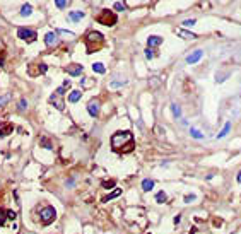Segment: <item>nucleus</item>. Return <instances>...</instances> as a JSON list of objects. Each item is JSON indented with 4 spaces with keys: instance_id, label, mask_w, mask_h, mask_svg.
Listing matches in <instances>:
<instances>
[{
    "instance_id": "41",
    "label": "nucleus",
    "mask_w": 241,
    "mask_h": 234,
    "mask_svg": "<svg viewBox=\"0 0 241 234\" xmlns=\"http://www.w3.org/2000/svg\"><path fill=\"white\" fill-rule=\"evenodd\" d=\"M173 222L176 224V226H178V224L181 222V215H180V214H178V215H176V217H174V219H173Z\"/></svg>"
},
{
    "instance_id": "19",
    "label": "nucleus",
    "mask_w": 241,
    "mask_h": 234,
    "mask_svg": "<svg viewBox=\"0 0 241 234\" xmlns=\"http://www.w3.org/2000/svg\"><path fill=\"white\" fill-rule=\"evenodd\" d=\"M82 98V91H72L69 94V102H77Z\"/></svg>"
},
{
    "instance_id": "29",
    "label": "nucleus",
    "mask_w": 241,
    "mask_h": 234,
    "mask_svg": "<svg viewBox=\"0 0 241 234\" xmlns=\"http://www.w3.org/2000/svg\"><path fill=\"white\" fill-rule=\"evenodd\" d=\"M5 220H7V210L0 209V227L5 224Z\"/></svg>"
},
{
    "instance_id": "24",
    "label": "nucleus",
    "mask_w": 241,
    "mask_h": 234,
    "mask_svg": "<svg viewBox=\"0 0 241 234\" xmlns=\"http://www.w3.org/2000/svg\"><path fill=\"white\" fill-rule=\"evenodd\" d=\"M190 135H192L193 139H197V140L204 139V133H202L200 130H197V128H190Z\"/></svg>"
},
{
    "instance_id": "6",
    "label": "nucleus",
    "mask_w": 241,
    "mask_h": 234,
    "mask_svg": "<svg viewBox=\"0 0 241 234\" xmlns=\"http://www.w3.org/2000/svg\"><path fill=\"white\" fill-rule=\"evenodd\" d=\"M50 104H53V106L56 108V110H60V111H63L65 110V102H63V99H62V96L60 94H52L50 96Z\"/></svg>"
},
{
    "instance_id": "36",
    "label": "nucleus",
    "mask_w": 241,
    "mask_h": 234,
    "mask_svg": "<svg viewBox=\"0 0 241 234\" xmlns=\"http://www.w3.org/2000/svg\"><path fill=\"white\" fill-rule=\"evenodd\" d=\"M144 53H145V58H147V60H152V58H154V51H151V48H147Z\"/></svg>"
},
{
    "instance_id": "4",
    "label": "nucleus",
    "mask_w": 241,
    "mask_h": 234,
    "mask_svg": "<svg viewBox=\"0 0 241 234\" xmlns=\"http://www.w3.org/2000/svg\"><path fill=\"white\" fill-rule=\"evenodd\" d=\"M55 219H56L55 207L46 205V207H43V209H41V224H43V226H50V224H52Z\"/></svg>"
},
{
    "instance_id": "20",
    "label": "nucleus",
    "mask_w": 241,
    "mask_h": 234,
    "mask_svg": "<svg viewBox=\"0 0 241 234\" xmlns=\"http://www.w3.org/2000/svg\"><path fill=\"white\" fill-rule=\"evenodd\" d=\"M229 130H231V121H227V123L224 125L222 130H221V132L217 133V139H224V137H226L227 133H229Z\"/></svg>"
},
{
    "instance_id": "31",
    "label": "nucleus",
    "mask_w": 241,
    "mask_h": 234,
    "mask_svg": "<svg viewBox=\"0 0 241 234\" xmlns=\"http://www.w3.org/2000/svg\"><path fill=\"white\" fill-rule=\"evenodd\" d=\"M26 108H27V101L23 98L21 101H19V104H17V110H19V111H24Z\"/></svg>"
},
{
    "instance_id": "38",
    "label": "nucleus",
    "mask_w": 241,
    "mask_h": 234,
    "mask_svg": "<svg viewBox=\"0 0 241 234\" xmlns=\"http://www.w3.org/2000/svg\"><path fill=\"white\" fill-rule=\"evenodd\" d=\"M15 217H17V214L14 210H7V219H15Z\"/></svg>"
},
{
    "instance_id": "30",
    "label": "nucleus",
    "mask_w": 241,
    "mask_h": 234,
    "mask_svg": "<svg viewBox=\"0 0 241 234\" xmlns=\"http://www.w3.org/2000/svg\"><path fill=\"white\" fill-rule=\"evenodd\" d=\"M10 98L12 96L10 94H4V96H0V106H5L9 101H10Z\"/></svg>"
},
{
    "instance_id": "10",
    "label": "nucleus",
    "mask_w": 241,
    "mask_h": 234,
    "mask_svg": "<svg viewBox=\"0 0 241 234\" xmlns=\"http://www.w3.org/2000/svg\"><path fill=\"white\" fill-rule=\"evenodd\" d=\"M45 43H46V46H56V44H58V36H56V33H46Z\"/></svg>"
},
{
    "instance_id": "39",
    "label": "nucleus",
    "mask_w": 241,
    "mask_h": 234,
    "mask_svg": "<svg viewBox=\"0 0 241 234\" xmlns=\"http://www.w3.org/2000/svg\"><path fill=\"white\" fill-rule=\"evenodd\" d=\"M156 132H157V135H159V137H163L166 130H163V127H159V125H157V127H156Z\"/></svg>"
},
{
    "instance_id": "5",
    "label": "nucleus",
    "mask_w": 241,
    "mask_h": 234,
    "mask_svg": "<svg viewBox=\"0 0 241 234\" xmlns=\"http://www.w3.org/2000/svg\"><path fill=\"white\" fill-rule=\"evenodd\" d=\"M17 36L21 38L23 41H27V43H33L36 41L38 38V33L34 29H27V27H19L17 29Z\"/></svg>"
},
{
    "instance_id": "28",
    "label": "nucleus",
    "mask_w": 241,
    "mask_h": 234,
    "mask_svg": "<svg viewBox=\"0 0 241 234\" xmlns=\"http://www.w3.org/2000/svg\"><path fill=\"white\" fill-rule=\"evenodd\" d=\"M195 200H197V195H195V193L185 195V198H183V202H185V203H193Z\"/></svg>"
},
{
    "instance_id": "37",
    "label": "nucleus",
    "mask_w": 241,
    "mask_h": 234,
    "mask_svg": "<svg viewBox=\"0 0 241 234\" xmlns=\"http://www.w3.org/2000/svg\"><path fill=\"white\" fill-rule=\"evenodd\" d=\"M74 183H75V179L70 178V179H67V181H65V186H67V188H74Z\"/></svg>"
},
{
    "instance_id": "23",
    "label": "nucleus",
    "mask_w": 241,
    "mask_h": 234,
    "mask_svg": "<svg viewBox=\"0 0 241 234\" xmlns=\"http://www.w3.org/2000/svg\"><path fill=\"white\" fill-rule=\"evenodd\" d=\"M115 185H116L115 179H106V181H103V183H101V186H103L104 190H113V188H115Z\"/></svg>"
},
{
    "instance_id": "11",
    "label": "nucleus",
    "mask_w": 241,
    "mask_h": 234,
    "mask_svg": "<svg viewBox=\"0 0 241 234\" xmlns=\"http://www.w3.org/2000/svg\"><path fill=\"white\" fill-rule=\"evenodd\" d=\"M84 17H85L84 10H72V12H69V19H70L72 22H79V21H82Z\"/></svg>"
},
{
    "instance_id": "17",
    "label": "nucleus",
    "mask_w": 241,
    "mask_h": 234,
    "mask_svg": "<svg viewBox=\"0 0 241 234\" xmlns=\"http://www.w3.org/2000/svg\"><path fill=\"white\" fill-rule=\"evenodd\" d=\"M154 185H156V183H154V179H144V181H142V190H144V191H151L152 190V188H154Z\"/></svg>"
},
{
    "instance_id": "21",
    "label": "nucleus",
    "mask_w": 241,
    "mask_h": 234,
    "mask_svg": "<svg viewBox=\"0 0 241 234\" xmlns=\"http://www.w3.org/2000/svg\"><path fill=\"white\" fill-rule=\"evenodd\" d=\"M93 70L96 73H104V72H106V67H104L101 62H94L93 63Z\"/></svg>"
},
{
    "instance_id": "8",
    "label": "nucleus",
    "mask_w": 241,
    "mask_h": 234,
    "mask_svg": "<svg viewBox=\"0 0 241 234\" xmlns=\"http://www.w3.org/2000/svg\"><path fill=\"white\" fill-rule=\"evenodd\" d=\"M202 56H204V50H200V48H198V50L192 51V53L186 56V63H188V65H193V63H197L198 60L202 58Z\"/></svg>"
},
{
    "instance_id": "42",
    "label": "nucleus",
    "mask_w": 241,
    "mask_h": 234,
    "mask_svg": "<svg viewBox=\"0 0 241 234\" xmlns=\"http://www.w3.org/2000/svg\"><path fill=\"white\" fill-rule=\"evenodd\" d=\"M63 87H65V89L70 87V81H63Z\"/></svg>"
},
{
    "instance_id": "25",
    "label": "nucleus",
    "mask_w": 241,
    "mask_h": 234,
    "mask_svg": "<svg viewBox=\"0 0 241 234\" xmlns=\"http://www.w3.org/2000/svg\"><path fill=\"white\" fill-rule=\"evenodd\" d=\"M39 145H41V147H45V149H50V150L53 149L52 142H50V140L46 139V137H41V139H39Z\"/></svg>"
},
{
    "instance_id": "26",
    "label": "nucleus",
    "mask_w": 241,
    "mask_h": 234,
    "mask_svg": "<svg viewBox=\"0 0 241 234\" xmlns=\"http://www.w3.org/2000/svg\"><path fill=\"white\" fill-rule=\"evenodd\" d=\"M166 200H168V195L164 193V191H157V195H156V202H157V203H164Z\"/></svg>"
},
{
    "instance_id": "18",
    "label": "nucleus",
    "mask_w": 241,
    "mask_h": 234,
    "mask_svg": "<svg viewBox=\"0 0 241 234\" xmlns=\"http://www.w3.org/2000/svg\"><path fill=\"white\" fill-rule=\"evenodd\" d=\"M171 113H173V116L178 120V118H181V108H180L176 102H171Z\"/></svg>"
},
{
    "instance_id": "22",
    "label": "nucleus",
    "mask_w": 241,
    "mask_h": 234,
    "mask_svg": "<svg viewBox=\"0 0 241 234\" xmlns=\"http://www.w3.org/2000/svg\"><path fill=\"white\" fill-rule=\"evenodd\" d=\"M227 77H229V72H226V73H222V72H215V82H217V84H222V82L226 81Z\"/></svg>"
},
{
    "instance_id": "43",
    "label": "nucleus",
    "mask_w": 241,
    "mask_h": 234,
    "mask_svg": "<svg viewBox=\"0 0 241 234\" xmlns=\"http://www.w3.org/2000/svg\"><path fill=\"white\" fill-rule=\"evenodd\" d=\"M236 179H238V181H241V171H239V173H238V176H236Z\"/></svg>"
},
{
    "instance_id": "2",
    "label": "nucleus",
    "mask_w": 241,
    "mask_h": 234,
    "mask_svg": "<svg viewBox=\"0 0 241 234\" xmlns=\"http://www.w3.org/2000/svg\"><path fill=\"white\" fill-rule=\"evenodd\" d=\"M84 44L87 53H94V51H99L101 48L104 46V36L99 33V31H89L84 38Z\"/></svg>"
},
{
    "instance_id": "13",
    "label": "nucleus",
    "mask_w": 241,
    "mask_h": 234,
    "mask_svg": "<svg viewBox=\"0 0 241 234\" xmlns=\"http://www.w3.org/2000/svg\"><path fill=\"white\" fill-rule=\"evenodd\" d=\"M161 43H163V38H161V36H156V34H152V36H149V38H147V44H149V48L159 46Z\"/></svg>"
},
{
    "instance_id": "12",
    "label": "nucleus",
    "mask_w": 241,
    "mask_h": 234,
    "mask_svg": "<svg viewBox=\"0 0 241 234\" xmlns=\"http://www.w3.org/2000/svg\"><path fill=\"white\" fill-rule=\"evenodd\" d=\"M14 132V125L12 123H5V125H0V137L4 139V137L10 135V133Z\"/></svg>"
},
{
    "instance_id": "16",
    "label": "nucleus",
    "mask_w": 241,
    "mask_h": 234,
    "mask_svg": "<svg viewBox=\"0 0 241 234\" xmlns=\"http://www.w3.org/2000/svg\"><path fill=\"white\" fill-rule=\"evenodd\" d=\"M120 195H122V190H120V188H115V190H113L110 195H106V197H103V202H110V200H113V198L120 197Z\"/></svg>"
},
{
    "instance_id": "27",
    "label": "nucleus",
    "mask_w": 241,
    "mask_h": 234,
    "mask_svg": "<svg viewBox=\"0 0 241 234\" xmlns=\"http://www.w3.org/2000/svg\"><path fill=\"white\" fill-rule=\"evenodd\" d=\"M69 4H70V0H55V5L58 9H65Z\"/></svg>"
},
{
    "instance_id": "9",
    "label": "nucleus",
    "mask_w": 241,
    "mask_h": 234,
    "mask_svg": "<svg viewBox=\"0 0 241 234\" xmlns=\"http://www.w3.org/2000/svg\"><path fill=\"white\" fill-rule=\"evenodd\" d=\"M87 111H89V115L93 118H96L98 115H99V101H89V104H87Z\"/></svg>"
},
{
    "instance_id": "15",
    "label": "nucleus",
    "mask_w": 241,
    "mask_h": 234,
    "mask_svg": "<svg viewBox=\"0 0 241 234\" xmlns=\"http://www.w3.org/2000/svg\"><path fill=\"white\" fill-rule=\"evenodd\" d=\"M31 14H33V7H31L29 4H24L23 9L19 10V15H21V17H29Z\"/></svg>"
},
{
    "instance_id": "1",
    "label": "nucleus",
    "mask_w": 241,
    "mask_h": 234,
    "mask_svg": "<svg viewBox=\"0 0 241 234\" xmlns=\"http://www.w3.org/2000/svg\"><path fill=\"white\" fill-rule=\"evenodd\" d=\"M111 149L118 154H128L134 150V135L128 130H120L111 135Z\"/></svg>"
},
{
    "instance_id": "35",
    "label": "nucleus",
    "mask_w": 241,
    "mask_h": 234,
    "mask_svg": "<svg viewBox=\"0 0 241 234\" xmlns=\"http://www.w3.org/2000/svg\"><path fill=\"white\" fill-rule=\"evenodd\" d=\"M46 70H48V65H46V63H39V65H38V72L39 73H45Z\"/></svg>"
},
{
    "instance_id": "32",
    "label": "nucleus",
    "mask_w": 241,
    "mask_h": 234,
    "mask_svg": "<svg viewBox=\"0 0 241 234\" xmlns=\"http://www.w3.org/2000/svg\"><path fill=\"white\" fill-rule=\"evenodd\" d=\"M56 33H58V34H63V36H67V38H74V36H75L72 31H65V29H56Z\"/></svg>"
},
{
    "instance_id": "7",
    "label": "nucleus",
    "mask_w": 241,
    "mask_h": 234,
    "mask_svg": "<svg viewBox=\"0 0 241 234\" xmlns=\"http://www.w3.org/2000/svg\"><path fill=\"white\" fill-rule=\"evenodd\" d=\"M65 70H67V73L70 77H79L82 73V70H84V67L81 63H69V67Z\"/></svg>"
},
{
    "instance_id": "33",
    "label": "nucleus",
    "mask_w": 241,
    "mask_h": 234,
    "mask_svg": "<svg viewBox=\"0 0 241 234\" xmlns=\"http://www.w3.org/2000/svg\"><path fill=\"white\" fill-rule=\"evenodd\" d=\"M197 24V19H185L183 21V26L185 27H190V26H195Z\"/></svg>"
},
{
    "instance_id": "14",
    "label": "nucleus",
    "mask_w": 241,
    "mask_h": 234,
    "mask_svg": "<svg viewBox=\"0 0 241 234\" xmlns=\"http://www.w3.org/2000/svg\"><path fill=\"white\" fill-rule=\"evenodd\" d=\"M176 33H178V36H181L183 40H195V38H197L195 33H192V31H186V29H178Z\"/></svg>"
},
{
    "instance_id": "3",
    "label": "nucleus",
    "mask_w": 241,
    "mask_h": 234,
    "mask_svg": "<svg viewBox=\"0 0 241 234\" xmlns=\"http://www.w3.org/2000/svg\"><path fill=\"white\" fill-rule=\"evenodd\" d=\"M96 21L103 26H115L116 22H118V19H116L115 12H111L110 9H103V10L96 15Z\"/></svg>"
},
{
    "instance_id": "40",
    "label": "nucleus",
    "mask_w": 241,
    "mask_h": 234,
    "mask_svg": "<svg viewBox=\"0 0 241 234\" xmlns=\"http://www.w3.org/2000/svg\"><path fill=\"white\" fill-rule=\"evenodd\" d=\"M65 92H67V89L63 87V86H62V87H58V89H56V94H60V96H63Z\"/></svg>"
},
{
    "instance_id": "34",
    "label": "nucleus",
    "mask_w": 241,
    "mask_h": 234,
    "mask_svg": "<svg viewBox=\"0 0 241 234\" xmlns=\"http://www.w3.org/2000/svg\"><path fill=\"white\" fill-rule=\"evenodd\" d=\"M113 7H115V10H118V12H123V10H125V4H122V2H116V4L115 5H113Z\"/></svg>"
}]
</instances>
